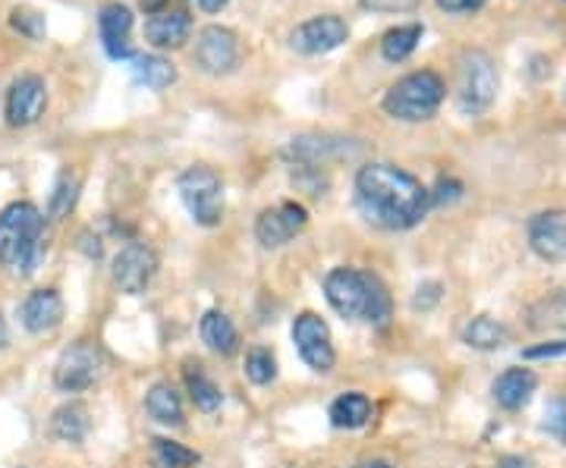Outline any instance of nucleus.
I'll return each instance as SVG.
<instances>
[{
    "label": "nucleus",
    "instance_id": "obj_1",
    "mask_svg": "<svg viewBox=\"0 0 566 468\" xmlns=\"http://www.w3.org/2000/svg\"><path fill=\"white\" fill-rule=\"evenodd\" d=\"M356 204L368 224L400 233L412 230L431 208V189L394 163H365L356 173Z\"/></svg>",
    "mask_w": 566,
    "mask_h": 468
},
{
    "label": "nucleus",
    "instance_id": "obj_2",
    "mask_svg": "<svg viewBox=\"0 0 566 468\" xmlns=\"http://www.w3.org/2000/svg\"><path fill=\"white\" fill-rule=\"evenodd\" d=\"M324 299L346 321H365L378 330H385L394 315V302L381 277L359 267H334L324 277Z\"/></svg>",
    "mask_w": 566,
    "mask_h": 468
},
{
    "label": "nucleus",
    "instance_id": "obj_3",
    "mask_svg": "<svg viewBox=\"0 0 566 468\" xmlns=\"http://www.w3.org/2000/svg\"><path fill=\"white\" fill-rule=\"evenodd\" d=\"M44 258V217L35 204L17 202L0 211V265L13 274H35Z\"/></svg>",
    "mask_w": 566,
    "mask_h": 468
},
{
    "label": "nucleus",
    "instance_id": "obj_4",
    "mask_svg": "<svg viewBox=\"0 0 566 468\" xmlns=\"http://www.w3.org/2000/svg\"><path fill=\"white\" fill-rule=\"evenodd\" d=\"M441 102H444V79L431 70H419L387 88L385 110L394 120L422 123L434 117Z\"/></svg>",
    "mask_w": 566,
    "mask_h": 468
},
{
    "label": "nucleus",
    "instance_id": "obj_5",
    "mask_svg": "<svg viewBox=\"0 0 566 468\" xmlns=\"http://www.w3.org/2000/svg\"><path fill=\"white\" fill-rule=\"evenodd\" d=\"M177 189H180V199L189 211V217L199 226H218L223 221V183L221 177L205 167V163H196L189 170H182L180 180H177Z\"/></svg>",
    "mask_w": 566,
    "mask_h": 468
},
{
    "label": "nucleus",
    "instance_id": "obj_6",
    "mask_svg": "<svg viewBox=\"0 0 566 468\" xmlns=\"http://www.w3.org/2000/svg\"><path fill=\"white\" fill-rule=\"evenodd\" d=\"M460 107L465 114H485L497 95V70L482 51H465L460 57Z\"/></svg>",
    "mask_w": 566,
    "mask_h": 468
},
{
    "label": "nucleus",
    "instance_id": "obj_7",
    "mask_svg": "<svg viewBox=\"0 0 566 468\" xmlns=\"http://www.w3.org/2000/svg\"><path fill=\"white\" fill-rule=\"evenodd\" d=\"M293 343H296L300 359L315 374H331L337 365V349H334L331 327L324 325V318H318L315 311H303L293 321Z\"/></svg>",
    "mask_w": 566,
    "mask_h": 468
},
{
    "label": "nucleus",
    "instance_id": "obj_8",
    "mask_svg": "<svg viewBox=\"0 0 566 468\" xmlns=\"http://www.w3.org/2000/svg\"><path fill=\"white\" fill-rule=\"evenodd\" d=\"M102 349L88 340H80L70 349H63V355L54 365V387L61 393H82L102 377Z\"/></svg>",
    "mask_w": 566,
    "mask_h": 468
},
{
    "label": "nucleus",
    "instance_id": "obj_9",
    "mask_svg": "<svg viewBox=\"0 0 566 468\" xmlns=\"http://www.w3.org/2000/svg\"><path fill=\"white\" fill-rule=\"evenodd\" d=\"M114 284L126 296H142L158 274V255L145 243H126L114 258Z\"/></svg>",
    "mask_w": 566,
    "mask_h": 468
},
{
    "label": "nucleus",
    "instance_id": "obj_10",
    "mask_svg": "<svg viewBox=\"0 0 566 468\" xmlns=\"http://www.w3.org/2000/svg\"><path fill=\"white\" fill-rule=\"evenodd\" d=\"M308 226V211L300 202H281L274 208H264L255 221V240L264 248H281L290 240H296Z\"/></svg>",
    "mask_w": 566,
    "mask_h": 468
},
{
    "label": "nucleus",
    "instance_id": "obj_11",
    "mask_svg": "<svg viewBox=\"0 0 566 468\" xmlns=\"http://www.w3.org/2000/svg\"><path fill=\"white\" fill-rule=\"evenodd\" d=\"M196 61L205 73H214V76L230 73L240 61V41L223 25H208V29H202L199 44H196Z\"/></svg>",
    "mask_w": 566,
    "mask_h": 468
},
{
    "label": "nucleus",
    "instance_id": "obj_12",
    "mask_svg": "<svg viewBox=\"0 0 566 468\" xmlns=\"http://www.w3.org/2000/svg\"><path fill=\"white\" fill-rule=\"evenodd\" d=\"M528 245L542 262H551V265L566 262V211L535 214L528 224Z\"/></svg>",
    "mask_w": 566,
    "mask_h": 468
},
{
    "label": "nucleus",
    "instance_id": "obj_13",
    "mask_svg": "<svg viewBox=\"0 0 566 468\" xmlns=\"http://www.w3.org/2000/svg\"><path fill=\"white\" fill-rule=\"evenodd\" d=\"M48 107V85L41 76H20L7 92V120L13 126H32Z\"/></svg>",
    "mask_w": 566,
    "mask_h": 468
},
{
    "label": "nucleus",
    "instance_id": "obj_14",
    "mask_svg": "<svg viewBox=\"0 0 566 468\" xmlns=\"http://www.w3.org/2000/svg\"><path fill=\"white\" fill-rule=\"evenodd\" d=\"M349 35L346 22L340 17H315V20L303 22L290 41L300 54H327L334 47H340Z\"/></svg>",
    "mask_w": 566,
    "mask_h": 468
},
{
    "label": "nucleus",
    "instance_id": "obj_15",
    "mask_svg": "<svg viewBox=\"0 0 566 468\" xmlns=\"http://www.w3.org/2000/svg\"><path fill=\"white\" fill-rule=\"evenodd\" d=\"M20 321L29 333L44 337L51 330H57L63 321V299L57 289H35L22 299Z\"/></svg>",
    "mask_w": 566,
    "mask_h": 468
},
{
    "label": "nucleus",
    "instance_id": "obj_16",
    "mask_svg": "<svg viewBox=\"0 0 566 468\" xmlns=\"http://www.w3.org/2000/svg\"><path fill=\"white\" fill-rule=\"evenodd\" d=\"M98 32H102L104 51L114 61H129L133 47H129V32H133V10L123 3H107L98 13Z\"/></svg>",
    "mask_w": 566,
    "mask_h": 468
},
{
    "label": "nucleus",
    "instance_id": "obj_17",
    "mask_svg": "<svg viewBox=\"0 0 566 468\" xmlns=\"http://www.w3.org/2000/svg\"><path fill=\"white\" fill-rule=\"evenodd\" d=\"M192 32V17L177 7H161L145 22V39L155 47H180Z\"/></svg>",
    "mask_w": 566,
    "mask_h": 468
},
{
    "label": "nucleus",
    "instance_id": "obj_18",
    "mask_svg": "<svg viewBox=\"0 0 566 468\" xmlns=\"http://www.w3.org/2000/svg\"><path fill=\"white\" fill-rule=\"evenodd\" d=\"M535 390H538V377H535V371H528V368H506L504 374L494 381V403L506 412H520L523 406H528V400L535 396Z\"/></svg>",
    "mask_w": 566,
    "mask_h": 468
},
{
    "label": "nucleus",
    "instance_id": "obj_19",
    "mask_svg": "<svg viewBox=\"0 0 566 468\" xmlns=\"http://www.w3.org/2000/svg\"><path fill=\"white\" fill-rule=\"evenodd\" d=\"M344 155H349L344 139H331V136H303V139H293L286 148V158H293L300 167H318Z\"/></svg>",
    "mask_w": 566,
    "mask_h": 468
},
{
    "label": "nucleus",
    "instance_id": "obj_20",
    "mask_svg": "<svg viewBox=\"0 0 566 468\" xmlns=\"http://www.w3.org/2000/svg\"><path fill=\"white\" fill-rule=\"evenodd\" d=\"M199 337H202V343L211 352H218V355H233L237 349H240V330L237 325L218 311V308H211V311H205L202 321H199Z\"/></svg>",
    "mask_w": 566,
    "mask_h": 468
},
{
    "label": "nucleus",
    "instance_id": "obj_21",
    "mask_svg": "<svg viewBox=\"0 0 566 468\" xmlns=\"http://www.w3.org/2000/svg\"><path fill=\"white\" fill-rule=\"evenodd\" d=\"M371 400L365 396V393H356V390H349V393H340L331 408H327V418H331V425L340 430H359L365 428L368 422H371Z\"/></svg>",
    "mask_w": 566,
    "mask_h": 468
},
{
    "label": "nucleus",
    "instance_id": "obj_22",
    "mask_svg": "<svg viewBox=\"0 0 566 468\" xmlns=\"http://www.w3.org/2000/svg\"><path fill=\"white\" fill-rule=\"evenodd\" d=\"M145 408L148 415L164 425V428H180L186 422V412H182V400L177 390L170 384H155V387L145 393Z\"/></svg>",
    "mask_w": 566,
    "mask_h": 468
},
{
    "label": "nucleus",
    "instance_id": "obj_23",
    "mask_svg": "<svg viewBox=\"0 0 566 468\" xmlns=\"http://www.w3.org/2000/svg\"><path fill=\"white\" fill-rule=\"evenodd\" d=\"M88 430H92V418L82 403H66L51 418V437H57L63 444H82Z\"/></svg>",
    "mask_w": 566,
    "mask_h": 468
},
{
    "label": "nucleus",
    "instance_id": "obj_24",
    "mask_svg": "<svg viewBox=\"0 0 566 468\" xmlns=\"http://www.w3.org/2000/svg\"><path fill=\"white\" fill-rule=\"evenodd\" d=\"M528 327L532 330H560L566 333V292H547L535 306L528 308Z\"/></svg>",
    "mask_w": 566,
    "mask_h": 468
},
{
    "label": "nucleus",
    "instance_id": "obj_25",
    "mask_svg": "<svg viewBox=\"0 0 566 468\" xmlns=\"http://www.w3.org/2000/svg\"><path fill=\"white\" fill-rule=\"evenodd\" d=\"M133 79L151 92H161L177 82V70H174V63L164 61L158 54H139V57H133Z\"/></svg>",
    "mask_w": 566,
    "mask_h": 468
},
{
    "label": "nucleus",
    "instance_id": "obj_26",
    "mask_svg": "<svg viewBox=\"0 0 566 468\" xmlns=\"http://www.w3.org/2000/svg\"><path fill=\"white\" fill-rule=\"evenodd\" d=\"M463 343L472 349H482V352L501 349L506 343V327L494 318H488V315H479V318L465 321Z\"/></svg>",
    "mask_w": 566,
    "mask_h": 468
},
{
    "label": "nucleus",
    "instance_id": "obj_27",
    "mask_svg": "<svg viewBox=\"0 0 566 468\" xmlns=\"http://www.w3.org/2000/svg\"><path fill=\"white\" fill-rule=\"evenodd\" d=\"M419 41H422V25L419 22H409V25H397V29H390L381 41V54H385V61L390 63H403L416 47H419Z\"/></svg>",
    "mask_w": 566,
    "mask_h": 468
},
{
    "label": "nucleus",
    "instance_id": "obj_28",
    "mask_svg": "<svg viewBox=\"0 0 566 468\" xmlns=\"http://www.w3.org/2000/svg\"><path fill=\"white\" fill-rule=\"evenodd\" d=\"M186 390H189V400L196 403L199 412H208V415H211V412H218V408H221L223 403L221 387H218V384H214V381H211L199 365H196V371H192V368L186 371Z\"/></svg>",
    "mask_w": 566,
    "mask_h": 468
},
{
    "label": "nucleus",
    "instance_id": "obj_29",
    "mask_svg": "<svg viewBox=\"0 0 566 468\" xmlns=\"http://www.w3.org/2000/svg\"><path fill=\"white\" fill-rule=\"evenodd\" d=\"M76 199H80V180H76L70 170H63L61 177H57V183H54L51 202H48V217H51V221L66 217V214L73 211Z\"/></svg>",
    "mask_w": 566,
    "mask_h": 468
},
{
    "label": "nucleus",
    "instance_id": "obj_30",
    "mask_svg": "<svg viewBox=\"0 0 566 468\" xmlns=\"http://www.w3.org/2000/svg\"><path fill=\"white\" fill-rule=\"evenodd\" d=\"M245 377H249L255 387L271 384V381L277 377V359H274V352L264 347L249 349V355H245Z\"/></svg>",
    "mask_w": 566,
    "mask_h": 468
},
{
    "label": "nucleus",
    "instance_id": "obj_31",
    "mask_svg": "<svg viewBox=\"0 0 566 468\" xmlns=\"http://www.w3.org/2000/svg\"><path fill=\"white\" fill-rule=\"evenodd\" d=\"M155 459L164 468H189L199 462V453H192L189 447H182L177 440H167V437H155Z\"/></svg>",
    "mask_w": 566,
    "mask_h": 468
},
{
    "label": "nucleus",
    "instance_id": "obj_32",
    "mask_svg": "<svg viewBox=\"0 0 566 468\" xmlns=\"http://www.w3.org/2000/svg\"><path fill=\"white\" fill-rule=\"evenodd\" d=\"M542 428H545L551 437H557V440H564L566 444V400L564 396H554V400L547 403L545 418H542Z\"/></svg>",
    "mask_w": 566,
    "mask_h": 468
},
{
    "label": "nucleus",
    "instance_id": "obj_33",
    "mask_svg": "<svg viewBox=\"0 0 566 468\" xmlns=\"http://www.w3.org/2000/svg\"><path fill=\"white\" fill-rule=\"evenodd\" d=\"M13 29L22 32L25 39H41V35H44V17H39L35 10L17 7V10H13Z\"/></svg>",
    "mask_w": 566,
    "mask_h": 468
},
{
    "label": "nucleus",
    "instance_id": "obj_34",
    "mask_svg": "<svg viewBox=\"0 0 566 468\" xmlns=\"http://www.w3.org/2000/svg\"><path fill=\"white\" fill-rule=\"evenodd\" d=\"M438 302H441V284H424L416 289L412 308H416V311H431Z\"/></svg>",
    "mask_w": 566,
    "mask_h": 468
},
{
    "label": "nucleus",
    "instance_id": "obj_35",
    "mask_svg": "<svg viewBox=\"0 0 566 468\" xmlns=\"http://www.w3.org/2000/svg\"><path fill=\"white\" fill-rule=\"evenodd\" d=\"M365 10H375V13H406L412 7H419V0H363Z\"/></svg>",
    "mask_w": 566,
    "mask_h": 468
},
{
    "label": "nucleus",
    "instance_id": "obj_36",
    "mask_svg": "<svg viewBox=\"0 0 566 468\" xmlns=\"http://www.w3.org/2000/svg\"><path fill=\"white\" fill-rule=\"evenodd\" d=\"M554 355H566V340H551L542 347H532L523 352V359H554Z\"/></svg>",
    "mask_w": 566,
    "mask_h": 468
},
{
    "label": "nucleus",
    "instance_id": "obj_37",
    "mask_svg": "<svg viewBox=\"0 0 566 468\" xmlns=\"http://www.w3.org/2000/svg\"><path fill=\"white\" fill-rule=\"evenodd\" d=\"M441 7H444L447 13H472V10H479L485 0H438Z\"/></svg>",
    "mask_w": 566,
    "mask_h": 468
},
{
    "label": "nucleus",
    "instance_id": "obj_38",
    "mask_svg": "<svg viewBox=\"0 0 566 468\" xmlns=\"http://www.w3.org/2000/svg\"><path fill=\"white\" fill-rule=\"evenodd\" d=\"M80 240H82V252H85V255H88L92 262H98V258L104 255L102 240H98V236H92V233H82Z\"/></svg>",
    "mask_w": 566,
    "mask_h": 468
},
{
    "label": "nucleus",
    "instance_id": "obj_39",
    "mask_svg": "<svg viewBox=\"0 0 566 468\" xmlns=\"http://www.w3.org/2000/svg\"><path fill=\"white\" fill-rule=\"evenodd\" d=\"M497 468H532V462L523 459V456H506V459H501V466Z\"/></svg>",
    "mask_w": 566,
    "mask_h": 468
},
{
    "label": "nucleus",
    "instance_id": "obj_40",
    "mask_svg": "<svg viewBox=\"0 0 566 468\" xmlns=\"http://www.w3.org/2000/svg\"><path fill=\"white\" fill-rule=\"evenodd\" d=\"M199 7H202L205 13H218L227 7V0H199Z\"/></svg>",
    "mask_w": 566,
    "mask_h": 468
},
{
    "label": "nucleus",
    "instance_id": "obj_41",
    "mask_svg": "<svg viewBox=\"0 0 566 468\" xmlns=\"http://www.w3.org/2000/svg\"><path fill=\"white\" fill-rule=\"evenodd\" d=\"M7 343H10V327H7L3 315H0V349H7Z\"/></svg>",
    "mask_w": 566,
    "mask_h": 468
},
{
    "label": "nucleus",
    "instance_id": "obj_42",
    "mask_svg": "<svg viewBox=\"0 0 566 468\" xmlns=\"http://www.w3.org/2000/svg\"><path fill=\"white\" fill-rule=\"evenodd\" d=\"M356 468H394L390 462H363V466H356Z\"/></svg>",
    "mask_w": 566,
    "mask_h": 468
}]
</instances>
